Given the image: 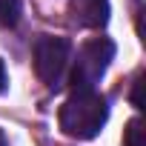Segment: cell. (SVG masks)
<instances>
[{
	"label": "cell",
	"instance_id": "cell-1",
	"mask_svg": "<svg viewBox=\"0 0 146 146\" xmlns=\"http://www.w3.org/2000/svg\"><path fill=\"white\" fill-rule=\"evenodd\" d=\"M106 120H109V103L98 89L72 92V98L60 106V129L78 140L95 137Z\"/></svg>",
	"mask_w": 146,
	"mask_h": 146
},
{
	"label": "cell",
	"instance_id": "cell-2",
	"mask_svg": "<svg viewBox=\"0 0 146 146\" xmlns=\"http://www.w3.org/2000/svg\"><path fill=\"white\" fill-rule=\"evenodd\" d=\"M115 57V43L109 37H92L80 46L75 69H72V89L75 92H92Z\"/></svg>",
	"mask_w": 146,
	"mask_h": 146
},
{
	"label": "cell",
	"instance_id": "cell-3",
	"mask_svg": "<svg viewBox=\"0 0 146 146\" xmlns=\"http://www.w3.org/2000/svg\"><path fill=\"white\" fill-rule=\"evenodd\" d=\"M69 54H72V43L66 37H54V35L37 37V43H35V72L49 89L60 86L63 72L69 66Z\"/></svg>",
	"mask_w": 146,
	"mask_h": 146
},
{
	"label": "cell",
	"instance_id": "cell-4",
	"mask_svg": "<svg viewBox=\"0 0 146 146\" xmlns=\"http://www.w3.org/2000/svg\"><path fill=\"white\" fill-rule=\"evenodd\" d=\"M69 15L83 29H100L109 23V0H69Z\"/></svg>",
	"mask_w": 146,
	"mask_h": 146
},
{
	"label": "cell",
	"instance_id": "cell-5",
	"mask_svg": "<svg viewBox=\"0 0 146 146\" xmlns=\"http://www.w3.org/2000/svg\"><path fill=\"white\" fill-rule=\"evenodd\" d=\"M123 146H143V120L132 117L123 129Z\"/></svg>",
	"mask_w": 146,
	"mask_h": 146
},
{
	"label": "cell",
	"instance_id": "cell-6",
	"mask_svg": "<svg viewBox=\"0 0 146 146\" xmlns=\"http://www.w3.org/2000/svg\"><path fill=\"white\" fill-rule=\"evenodd\" d=\"M20 20V0H0V26H15Z\"/></svg>",
	"mask_w": 146,
	"mask_h": 146
},
{
	"label": "cell",
	"instance_id": "cell-7",
	"mask_svg": "<svg viewBox=\"0 0 146 146\" xmlns=\"http://www.w3.org/2000/svg\"><path fill=\"white\" fill-rule=\"evenodd\" d=\"M140 83H143V75L135 78V86H132V106L140 109Z\"/></svg>",
	"mask_w": 146,
	"mask_h": 146
},
{
	"label": "cell",
	"instance_id": "cell-8",
	"mask_svg": "<svg viewBox=\"0 0 146 146\" xmlns=\"http://www.w3.org/2000/svg\"><path fill=\"white\" fill-rule=\"evenodd\" d=\"M6 89V66H3V60H0V92Z\"/></svg>",
	"mask_w": 146,
	"mask_h": 146
},
{
	"label": "cell",
	"instance_id": "cell-9",
	"mask_svg": "<svg viewBox=\"0 0 146 146\" xmlns=\"http://www.w3.org/2000/svg\"><path fill=\"white\" fill-rule=\"evenodd\" d=\"M0 146H6V137H3V132H0Z\"/></svg>",
	"mask_w": 146,
	"mask_h": 146
}]
</instances>
